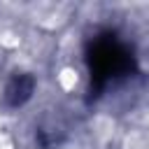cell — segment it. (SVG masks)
<instances>
[{
    "label": "cell",
    "instance_id": "6da1fadb",
    "mask_svg": "<svg viewBox=\"0 0 149 149\" xmlns=\"http://www.w3.org/2000/svg\"><path fill=\"white\" fill-rule=\"evenodd\" d=\"M56 81L63 91H74L77 84H79V72L74 68H61L58 74H56Z\"/></svg>",
    "mask_w": 149,
    "mask_h": 149
},
{
    "label": "cell",
    "instance_id": "7a4b0ae2",
    "mask_svg": "<svg viewBox=\"0 0 149 149\" xmlns=\"http://www.w3.org/2000/svg\"><path fill=\"white\" fill-rule=\"evenodd\" d=\"M19 37L14 35V33H0V44L2 47H9V49H14V47H19Z\"/></svg>",
    "mask_w": 149,
    "mask_h": 149
},
{
    "label": "cell",
    "instance_id": "3957f363",
    "mask_svg": "<svg viewBox=\"0 0 149 149\" xmlns=\"http://www.w3.org/2000/svg\"><path fill=\"white\" fill-rule=\"evenodd\" d=\"M0 149H14V144H12V140H9V137H7L5 133L0 135Z\"/></svg>",
    "mask_w": 149,
    "mask_h": 149
}]
</instances>
